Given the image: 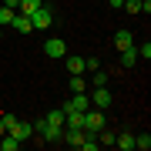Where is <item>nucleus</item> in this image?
<instances>
[{"label":"nucleus","mask_w":151,"mask_h":151,"mask_svg":"<svg viewBox=\"0 0 151 151\" xmlns=\"http://www.w3.org/2000/svg\"><path fill=\"white\" fill-rule=\"evenodd\" d=\"M4 131H7V128H4V121H0V134H4Z\"/></svg>","instance_id":"bb28decb"},{"label":"nucleus","mask_w":151,"mask_h":151,"mask_svg":"<svg viewBox=\"0 0 151 151\" xmlns=\"http://www.w3.org/2000/svg\"><path fill=\"white\" fill-rule=\"evenodd\" d=\"M114 138H118V134H114V131H108V128L97 131V145H101V148H114Z\"/></svg>","instance_id":"f8f14e48"},{"label":"nucleus","mask_w":151,"mask_h":151,"mask_svg":"<svg viewBox=\"0 0 151 151\" xmlns=\"http://www.w3.org/2000/svg\"><path fill=\"white\" fill-rule=\"evenodd\" d=\"M0 121H4V128H7V131H10V128H14V124H17V121H20V118H17V114H0Z\"/></svg>","instance_id":"5701e85b"},{"label":"nucleus","mask_w":151,"mask_h":151,"mask_svg":"<svg viewBox=\"0 0 151 151\" xmlns=\"http://www.w3.org/2000/svg\"><path fill=\"white\" fill-rule=\"evenodd\" d=\"M124 10L128 14H141V0H124Z\"/></svg>","instance_id":"4be33fe9"},{"label":"nucleus","mask_w":151,"mask_h":151,"mask_svg":"<svg viewBox=\"0 0 151 151\" xmlns=\"http://www.w3.org/2000/svg\"><path fill=\"white\" fill-rule=\"evenodd\" d=\"M44 118H47V124H64V111H50V114H44Z\"/></svg>","instance_id":"aec40b11"},{"label":"nucleus","mask_w":151,"mask_h":151,"mask_svg":"<svg viewBox=\"0 0 151 151\" xmlns=\"http://www.w3.org/2000/svg\"><path fill=\"white\" fill-rule=\"evenodd\" d=\"M114 148L131 151V148H134V134H128V131H124V134H118V138H114Z\"/></svg>","instance_id":"ddd939ff"},{"label":"nucleus","mask_w":151,"mask_h":151,"mask_svg":"<svg viewBox=\"0 0 151 151\" xmlns=\"http://www.w3.org/2000/svg\"><path fill=\"white\" fill-rule=\"evenodd\" d=\"M108 7H124V0H108Z\"/></svg>","instance_id":"a878e982"},{"label":"nucleus","mask_w":151,"mask_h":151,"mask_svg":"<svg viewBox=\"0 0 151 151\" xmlns=\"http://www.w3.org/2000/svg\"><path fill=\"white\" fill-rule=\"evenodd\" d=\"M134 148L138 151H148L151 148V134H148V131H145V134H134Z\"/></svg>","instance_id":"f3484780"},{"label":"nucleus","mask_w":151,"mask_h":151,"mask_svg":"<svg viewBox=\"0 0 151 151\" xmlns=\"http://www.w3.org/2000/svg\"><path fill=\"white\" fill-rule=\"evenodd\" d=\"M138 60H151V44H148V40L138 47Z\"/></svg>","instance_id":"412c9836"},{"label":"nucleus","mask_w":151,"mask_h":151,"mask_svg":"<svg viewBox=\"0 0 151 151\" xmlns=\"http://www.w3.org/2000/svg\"><path fill=\"white\" fill-rule=\"evenodd\" d=\"M50 24H54V10H50V7H37V10L30 14V27L34 30H47Z\"/></svg>","instance_id":"f03ea898"},{"label":"nucleus","mask_w":151,"mask_h":151,"mask_svg":"<svg viewBox=\"0 0 151 151\" xmlns=\"http://www.w3.org/2000/svg\"><path fill=\"white\" fill-rule=\"evenodd\" d=\"M40 138L44 141H60L64 138V124H47V128L40 131Z\"/></svg>","instance_id":"6e6552de"},{"label":"nucleus","mask_w":151,"mask_h":151,"mask_svg":"<svg viewBox=\"0 0 151 151\" xmlns=\"http://www.w3.org/2000/svg\"><path fill=\"white\" fill-rule=\"evenodd\" d=\"M30 124H34V134H40V131H44V128H47V118H34Z\"/></svg>","instance_id":"b1692460"},{"label":"nucleus","mask_w":151,"mask_h":151,"mask_svg":"<svg viewBox=\"0 0 151 151\" xmlns=\"http://www.w3.org/2000/svg\"><path fill=\"white\" fill-rule=\"evenodd\" d=\"M101 128H108V114H104L101 108H97V111L87 108L84 111V131H87V134H97Z\"/></svg>","instance_id":"f257e3e1"},{"label":"nucleus","mask_w":151,"mask_h":151,"mask_svg":"<svg viewBox=\"0 0 151 151\" xmlns=\"http://www.w3.org/2000/svg\"><path fill=\"white\" fill-rule=\"evenodd\" d=\"M91 84H94V87H104V84H108V74H104L101 67H97V70H91Z\"/></svg>","instance_id":"a211bd4d"},{"label":"nucleus","mask_w":151,"mask_h":151,"mask_svg":"<svg viewBox=\"0 0 151 151\" xmlns=\"http://www.w3.org/2000/svg\"><path fill=\"white\" fill-rule=\"evenodd\" d=\"M44 54H47V57H64L67 54V44L60 37H47V40H44Z\"/></svg>","instance_id":"39448f33"},{"label":"nucleus","mask_w":151,"mask_h":151,"mask_svg":"<svg viewBox=\"0 0 151 151\" xmlns=\"http://www.w3.org/2000/svg\"><path fill=\"white\" fill-rule=\"evenodd\" d=\"M70 91H74V94L87 91V81H84V74H70Z\"/></svg>","instance_id":"dca6fc26"},{"label":"nucleus","mask_w":151,"mask_h":151,"mask_svg":"<svg viewBox=\"0 0 151 151\" xmlns=\"http://www.w3.org/2000/svg\"><path fill=\"white\" fill-rule=\"evenodd\" d=\"M4 34H7V30H4V27H0V37H4Z\"/></svg>","instance_id":"cd10ccee"},{"label":"nucleus","mask_w":151,"mask_h":151,"mask_svg":"<svg viewBox=\"0 0 151 151\" xmlns=\"http://www.w3.org/2000/svg\"><path fill=\"white\" fill-rule=\"evenodd\" d=\"M4 7H10V10H17V7H20V0H4Z\"/></svg>","instance_id":"393cba45"},{"label":"nucleus","mask_w":151,"mask_h":151,"mask_svg":"<svg viewBox=\"0 0 151 151\" xmlns=\"http://www.w3.org/2000/svg\"><path fill=\"white\" fill-rule=\"evenodd\" d=\"M10 134H14L17 141H30V138H34V124H30V121H17L14 128H10Z\"/></svg>","instance_id":"423d86ee"},{"label":"nucleus","mask_w":151,"mask_h":151,"mask_svg":"<svg viewBox=\"0 0 151 151\" xmlns=\"http://www.w3.org/2000/svg\"><path fill=\"white\" fill-rule=\"evenodd\" d=\"M114 47H118V50L134 47V37H131V30H118V34H114Z\"/></svg>","instance_id":"9d476101"},{"label":"nucleus","mask_w":151,"mask_h":151,"mask_svg":"<svg viewBox=\"0 0 151 151\" xmlns=\"http://www.w3.org/2000/svg\"><path fill=\"white\" fill-rule=\"evenodd\" d=\"M84 134H87L84 128H67V131H64V138H60V141H64V145H70V148H81Z\"/></svg>","instance_id":"0eeeda50"},{"label":"nucleus","mask_w":151,"mask_h":151,"mask_svg":"<svg viewBox=\"0 0 151 151\" xmlns=\"http://www.w3.org/2000/svg\"><path fill=\"white\" fill-rule=\"evenodd\" d=\"M37 7H44V0H20V7H17V14H34V10H37Z\"/></svg>","instance_id":"4468645a"},{"label":"nucleus","mask_w":151,"mask_h":151,"mask_svg":"<svg viewBox=\"0 0 151 151\" xmlns=\"http://www.w3.org/2000/svg\"><path fill=\"white\" fill-rule=\"evenodd\" d=\"M10 27H14V30H20V34H30V30H34V27H30V17H27V14H14Z\"/></svg>","instance_id":"1a4fd4ad"},{"label":"nucleus","mask_w":151,"mask_h":151,"mask_svg":"<svg viewBox=\"0 0 151 151\" xmlns=\"http://www.w3.org/2000/svg\"><path fill=\"white\" fill-rule=\"evenodd\" d=\"M67 70H70V74H87L84 57H67Z\"/></svg>","instance_id":"2eb2a0df"},{"label":"nucleus","mask_w":151,"mask_h":151,"mask_svg":"<svg viewBox=\"0 0 151 151\" xmlns=\"http://www.w3.org/2000/svg\"><path fill=\"white\" fill-rule=\"evenodd\" d=\"M91 101H94V108H101V111H108L111 104H114V94L108 91V84H104V87H94V94H91Z\"/></svg>","instance_id":"20e7f679"},{"label":"nucleus","mask_w":151,"mask_h":151,"mask_svg":"<svg viewBox=\"0 0 151 151\" xmlns=\"http://www.w3.org/2000/svg\"><path fill=\"white\" fill-rule=\"evenodd\" d=\"M87 108H91V97H87V91H81V94L70 97V101H64V108H60V111L70 114V111H87Z\"/></svg>","instance_id":"7ed1b4c3"},{"label":"nucleus","mask_w":151,"mask_h":151,"mask_svg":"<svg viewBox=\"0 0 151 151\" xmlns=\"http://www.w3.org/2000/svg\"><path fill=\"white\" fill-rule=\"evenodd\" d=\"M118 54H121V67H134L138 64V47H124Z\"/></svg>","instance_id":"9b49d317"},{"label":"nucleus","mask_w":151,"mask_h":151,"mask_svg":"<svg viewBox=\"0 0 151 151\" xmlns=\"http://www.w3.org/2000/svg\"><path fill=\"white\" fill-rule=\"evenodd\" d=\"M14 14H17V10H10V7H0V27H10Z\"/></svg>","instance_id":"6ab92c4d"}]
</instances>
